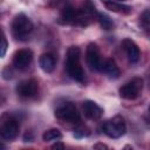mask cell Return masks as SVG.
<instances>
[{
  "label": "cell",
  "mask_w": 150,
  "mask_h": 150,
  "mask_svg": "<svg viewBox=\"0 0 150 150\" xmlns=\"http://www.w3.org/2000/svg\"><path fill=\"white\" fill-rule=\"evenodd\" d=\"M84 13H87L89 16H97V11H96V7H95V5H94V2L91 1V0H84L83 1V4H82V8H81Z\"/></svg>",
  "instance_id": "obj_18"
},
{
  "label": "cell",
  "mask_w": 150,
  "mask_h": 150,
  "mask_svg": "<svg viewBox=\"0 0 150 150\" xmlns=\"http://www.w3.org/2000/svg\"><path fill=\"white\" fill-rule=\"evenodd\" d=\"M94 149H108V146L103 143H97V144L94 145Z\"/></svg>",
  "instance_id": "obj_23"
},
{
  "label": "cell",
  "mask_w": 150,
  "mask_h": 150,
  "mask_svg": "<svg viewBox=\"0 0 150 150\" xmlns=\"http://www.w3.org/2000/svg\"><path fill=\"white\" fill-rule=\"evenodd\" d=\"M142 89H143V80L141 77H134L129 82L124 83L120 88L118 93L120 96L124 100H135L139 96Z\"/></svg>",
  "instance_id": "obj_4"
},
{
  "label": "cell",
  "mask_w": 150,
  "mask_h": 150,
  "mask_svg": "<svg viewBox=\"0 0 150 150\" xmlns=\"http://www.w3.org/2000/svg\"><path fill=\"white\" fill-rule=\"evenodd\" d=\"M2 46H1V57H4L5 56V54H6V49H7V46H8V43H7V40H6V36H5V34H2Z\"/></svg>",
  "instance_id": "obj_20"
},
{
  "label": "cell",
  "mask_w": 150,
  "mask_h": 150,
  "mask_svg": "<svg viewBox=\"0 0 150 150\" xmlns=\"http://www.w3.org/2000/svg\"><path fill=\"white\" fill-rule=\"evenodd\" d=\"M23 141L25 142H32L33 141V134H32V131H27L23 135Z\"/></svg>",
  "instance_id": "obj_21"
},
{
  "label": "cell",
  "mask_w": 150,
  "mask_h": 150,
  "mask_svg": "<svg viewBox=\"0 0 150 150\" xmlns=\"http://www.w3.org/2000/svg\"><path fill=\"white\" fill-rule=\"evenodd\" d=\"M61 21L67 25H76L77 19V9H74L71 6H67L62 9L61 13Z\"/></svg>",
  "instance_id": "obj_15"
},
{
  "label": "cell",
  "mask_w": 150,
  "mask_h": 150,
  "mask_svg": "<svg viewBox=\"0 0 150 150\" xmlns=\"http://www.w3.org/2000/svg\"><path fill=\"white\" fill-rule=\"evenodd\" d=\"M122 47L123 49L125 50V54L128 56V60L131 62V63H136L138 60H139V56H141V52H139V48L138 46L130 39H124L122 41Z\"/></svg>",
  "instance_id": "obj_10"
},
{
  "label": "cell",
  "mask_w": 150,
  "mask_h": 150,
  "mask_svg": "<svg viewBox=\"0 0 150 150\" xmlns=\"http://www.w3.org/2000/svg\"><path fill=\"white\" fill-rule=\"evenodd\" d=\"M104 6L111 11V12H116V13H123V14H129L131 12V7L121 2H117L115 0H101Z\"/></svg>",
  "instance_id": "obj_13"
},
{
  "label": "cell",
  "mask_w": 150,
  "mask_h": 150,
  "mask_svg": "<svg viewBox=\"0 0 150 150\" xmlns=\"http://www.w3.org/2000/svg\"><path fill=\"white\" fill-rule=\"evenodd\" d=\"M82 109H83L84 116L89 120H98L103 114L102 108L98 104H96L94 101H90V100H87L83 102Z\"/></svg>",
  "instance_id": "obj_11"
},
{
  "label": "cell",
  "mask_w": 150,
  "mask_h": 150,
  "mask_svg": "<svg viewBox=\"0 0 150 150\" xmlns=\"http://www.w3.org/2000/svg\"><path fill=\"white\" fill-rule=\"evenodd\" d=\"M33 60V52L27 48L19 49L13 55V66L16 69H26Z\"/></svg>",
  "instance_id": "obj_9"
},
{
  "label": "cell",
  "mask_w": 150,
  "mask_h": 150,
  "mask_svg": "<svg viewBox=\"0 0 150 150\" xmlns=\"http://www.w3.org/2000/svg\"><path fill=\"white\" fill-rule=\"evenodd\" d=\"M101 71H103L105 75H108L110 79H117L120 76V69L116 66L115 61L111 59L104 60L102 63V69Z\"/></svg>",
  "instance_id": "obj_14"
},
{
  "label": "cell",
  "mask_w": 150,
  "mask_h": 150,
  "mask_svg": "<svg viewBox=\"0 0 150 150\" xmlns=\"http://www.w3.org/2000/svg\"><path fill=\"white\" fill-rule=\"evenodd\" d=\"M81 50L76 46H71L67 50V57L64 62V68L70 79L82 83L84 81V70L80 63Z\"/></svg>",
  "instance_id": "obj_1"
},
{
  "label": "cell",
  "mask_w": 150,
  "mask_h": 150,
  "mask_svg": "<svg viewBox=\"0 0 150 150\" xmlns=\"http://www.w3.org/2000/svg\"><path fill=\"white\" fill-rule=\"evenodd\" d=\"M39 64L45 73H52L56 66V59L50 53H45L39 59Z\"/></svg>",
  "instance_id": "obj_12"
},
{
  "label": "cell",
  "mask_w": 150,
  "mask_h": 150,
  "mask_svg": "<svg viewBox=\"0 0 150 150\" xmlns=\"http://www.w3.org/2000/svg\"><path fill=\"white\" fill-rule=\"evenodd\" d=\"M149 83H150V79H149Z\"/></svg>",
  "instance_id": "obj_25"
},
{
  "label": "cell",
  "mask_w": 150,
  "mask_h": 150,
  "mask_svg": "<svg viewBox=\"0 0 150 150\" xmlns=\"http://www.w3.org/2000/svg\"><path fill=\"white\" fill-rule=\"evenodd\" d=\"M97 20L101 25V27L105 30H110L114 28V21L110 19V16H108L104 13H98L97 14Z\"/></svg>",
  "instance_id": "obj_16"
},
{
  "label": "cell",
  "mask_w": 150,
  "mask_h": 150,
  "mask_svg": "<svg viewBox=\"0 0 150 150\" xmlns=\"http://www.w3.org/2000/svg\"><path fill=\"white\" fill-rule=\"evenodd\" d=\"M125 122L121 116H115L102 124L103 132L110 138H120L125 134Z\"/></svg>",
  "instance_id": "obj_3"
},
{
  "label": "cell",
  "mask_w": 150,
  "mask_h": 150,
  "mask_svg": "<svg viewBox=\"0 0 150 150\" xmlns=\"http://www.w3.org/2000/svg\"><path fill=\"white\" fill-rule=\"evenodd\" d=\"M139 22L144 28L150 27V8L142 12V14L139 15Z\"/></svg>",
  "instance_id": "obj_19"
},
{
  "label": "cell",
  "mask_w": 150,
  "mask_h": 150,
  "mask_svg": "<svg viewBox=\"0 0 150 150\" xmlns=\"http://www.w3.org/2000/svg\"><path fill=\"white\" fill-rule=\"evenodd\" d=\"M52 149H64V144L61 142H56L52 145Z\"/></svg>",
  "instance_id": "obj_22"
},
{
  "label": "cell",
  "mask_w": 150,
  "mask_h": 150,
  "mask_svg": "<svg viewBox=\"0 0 150 150\" xmlns=\"http://www.w3.org/2000/svg\"><path fill=\"white\" fill-rule=\"evenodd\" d=\"M120 1H123V0H120Z\"/></svg>",
  "instance_id": "obj_26"
},
{
  "label": "cell",
  "mask_w": 150,
  "mask_h": 150,
  "mask_svg": "<svg viewBox=\"0 0 150 150\" xmlns=\"http://www.w3.org/2000/svg\"><path fill=\"white\" fill-rule=\"evenodd\" d=\"M34 25L32 20L23 13H19L14 16L12 22V34L16 40H27L28 35L33 32Z\"/></svg>",
  "instance_id": "obj_2"
},
{
  "label": "cell",
  "mask_w": 150,
  "mask_h": 150,
  "mask_svg": "<svg viewBox=\"0 0 150 150\" xmlns=\"http://www.w3.org/2000/svg\"><path fill=\"white\" fill-rule=\"evenodd\" d=\"M4 117L5 118H4L2 123H1V128H0L1 137L6 141H12L19 134V123L15 118L9 117L7 115Z\"/></svg>",
  "instance_id": "obj_6"
},
{
  "label": "cell",
  "mask_w": 150,
  "mask_h": 150,
  "mask_svg": "<svg viewBox=\"0 0 150 150\" xmlns=\"http://www.w3.org/2000/svg\"><path fill=\"white\" fill-rule=\"evenodd\" d=\"M86 61H87V64L89 66V68L91 70L101 71L103 61L101 60L100 49H98L97 45H95L93 42L88 45L87 50H86Z\"/></svg>",
  "instance_id": "obj_7"
},
{
  "label": "cell",
  "mask_w": 150,
  "mask_h": 150,
  "mask_svg": "<svg viewBox=\"0 0 150 150\" xmlns=\"http://www.w3.org/2000/svg\"><path fill=\"white\" fill-rule=\"evenodd\" d=\"M55 116L59 120L69 122V123H77L80 122V114L71 102H67L59 108L55 109Z\"/></svg>",
  "instance_id": "obj_5"
},
{
  "label": "cell",
  "mask_w": 150,
  "mask_h": 150,
  "mask_svg": "<svg viewBox=\"0 0 150 150\" xmlns=\"http://www.w3.org/2000/svg\"><path fill=\"white\" fill-rule=\"evenodd\" d=\"M16 94L20 97L23 98H30L34 97L38 91H39V84L34 79H28V80H23L21 82H19L16 84Z\"/></svg>",
  "instance_id": "obj_8"
},
{
  "label": "cell",
  "mask_w": 150,
  "mask_h": 150,
  "mask_svg": "<svg viewBox=\"0 0 150 150\" xmlns=\"http://www.w3.org/2000/svg\"><path fill=\"white\" fill-rule=\"evenodd\" d=\"M149 112H150V105H149Z\"/></svg>",
  "instance_id": "obj_24"
},
{
  "label": "cell",
  "mask_w": 150,
  "mask_h": 150,
  "mask_svg": "<svg viewBox=\"0 0 150 150\" xmlns=\"http://www.w3.org/2000/svg\"><path fill=\"white\" fill-rule=\"evenodd\" d=\"M61 137H62V134L59 129H49V130H46L42 134V139L45 142L57 141V139H61Z\"/></svg>",
  "instance_id": "obj_17"
}]
</instances>
